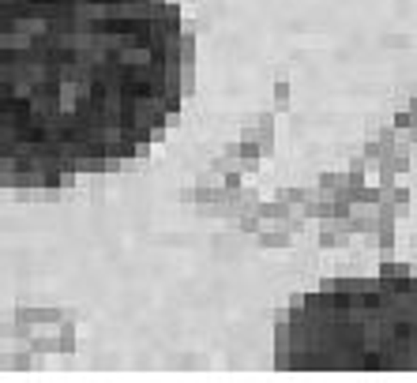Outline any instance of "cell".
I'll return each instance as SVG.
<instances>
[{
    "label": "cell",
    "instance_id": "cell-1",
    "mask_svg": "<svg viewBox=\"0 0 417 383\" xmlns=\"http://www.w3.org/2000/svg\"><path fill=\"white\" fill-rule=\"evenodd\" d=\"M173 0H0V180L136 158L184 98Z\"/></svg>",
    "mask_w": 417,
    "mask_h": 383
},
{
    "label": "cell",
    "instance_id": "cell-2",
    "mask_svg": "<svg viewBox=\"0 0 417 383\" xmlns=\"http://www.w3.org/2000/svg\"><path fill=\"white\" fill-rule=\"evenodd\" d=\"M286 372H417V278L335 282L278 327Z\"/></svg>",
    "mask_w": 417,
    "mask_h": 383
}]
</instances>
